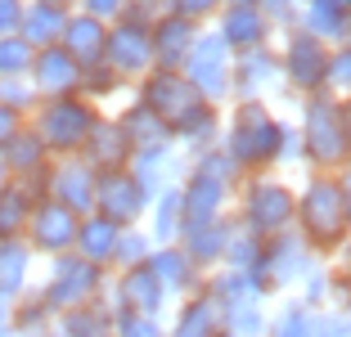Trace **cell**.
<instances>
[{"label":"cell","mask_w":351,"mask_h":337,"mask_svg":"<svg viewBox=\"0 0 351 337\" xmlns=\"http://www.w3.org/2000/svg\"><path fill=\"white\" fill-rule=\"evenodd\" d=\"M293 229L302 234V243H306L311 252L329 261V256L347 243V229H351L347 175H324V171L311 175L298 189V203H293Z\"/></svg>","instance_id":"cell-1"},{"label":"cell","mask_w":351,"mask_h":337,"mask_svg":"<svg viewBox=\"0 0 351 337\" xmlns=\"http://www.w3.org/2000/svg\"><path fill=\"white\" fill-rule=\"evenodd\" d=\"M298 144L315 171L324 175H342L351 158V117H347V99L333 95H306L302 99V122H298Z\"/></svg>","instance_id":"cell-2"},{"label":"cell","mask_w":351,"mask_h":337,"mask_svg":"<svg viewBox=\"0 0 351 337\" xmlns=\"http://www.w3.org/2000/svg\"><path fill=\"white\" fill-rule=\"evenodd\" d=\"M279 144H284V122L266 108V99H239L230 108L221 149L234 158V166L243 175L279 166Z\"/></svg>","instance_id":"cell-3"},{"label":"cell","mask_w":351,"mask_h":337,"mask_svg":"<svg viewBox=\"0 0 351 337\" xmlns=\"http://www.w3.org/2000/svg\"><path fill=\"white\" fill-rule=\"evenodd\" d=\"M95 117H99V108H95L90 99L63 95V99H41L36 103V112L27 117V126L36 131V140L45 144L50 158H73V153H82Z\"/></svg>","instance_id":"cell-4"},{"label":"cell","mask_w":351,"mask_h":337,"mask_svg":"<svg viewBox=\"0 0 351 337\" xmlns=\"http://www.w3.org/2000/svg\"><path fill=\"white\" fill-rule=\"evenodd\" d=\"M293 203H298V189H289L284 180H275L270 171H257V175H243L239 184V216L234 221L257 238H270V234H284L293 229Z\"/></svg>","instance_id":"cell-5"},{"label":"cell","mask_w":351,"mask_h":337,"mask_svg":"<svg viewBox=\"0 0 351 337\" xmlns=\"http://www.w3.org/2000/svg\"><path fill=\"white\" fill-rule=\"evenodd\" d=\"M104 288H108V270L90 266V261L77 256V252H63V256H50V275H45V284L36 288V292L45 297V306H50L54 315H63V310L99 301Z\"/></svg>","instance_id":"cell-6"},{"label":"cell","mask_w":351,"mask_h":337,"mask_svg":"<svg viewBox=\"0 0 351 337\" xmlns=\"http://www.w3.org/2000/svg\"><path fill=\"white\" fill-rule=\"evenodd\" d=\"M329 50L333 45L315 41V36H306L302 27H289V41L279 45V82H284V90L293 95H324V68H329Z\"/></svg>","instance_id":"cell-7"},{"label":"cell","mask_w":351,"mask_h":337,"mask_svg":"<svg viewBox=\"0 0 351 337\" xmlns=\"http://www.w3.org/2000/svg\"><path fill=\"white\" fill-rule=\"evenodd\" d=\"M311 261H320V256L302 243L298 229H284V234L261 238V256H257V266H252V275H257L261 292L270 297V292H284V288L298 284Z\"/></svg>","instance_id":"cell-8"},{"label":"cell","mask_w":351,"mask_h":337,"mask_svg":"<svg viewBox=\"0 0 351 337\" xmlns=\"http://www.w3.org/2000/svg\"><path fill=\"white\" fill-rule=\"evenodd\" d=\"M230 63H234V54L226 50V41H221L217 32H198V41H194V50H189L180 77H185L207 103L221 108V103L230 99Z\"/></svg>","instance_id":"cell-9"},{"label":"cell","mask_w":351,"mask_h":337,"mask_svg":"<svg viewBox=\"0 0 351 337\" xmlns=\"http://www.w3.org/2000/svg\"><path fill=\"white\" fill-rule=\"evenodd\" d=\"M149 189L135 180L131 171H99L95 175V216L113 221L117 229H131V225H145V212H149Z\"/></svg>","instance_id":"cell-10"},{"label":"cell","mask_w":351,"mask_h":337,"mask_svg":"<svg viewBox=\"0 0 351 337\" xmlns=\"http://www.w3.org/2000/svg\"><path fill=\"white\" fill-rule=\"evenodd\" d=\"M104 301H108V310L162 315L171 297H167L162 284H158V275L149 270V261H140V266H122L113 279H108V288H104Z\"/></svg>","instance_id":"cell-11"},{"label":"cell","mask_w":351,"mask_h":337,"mask_svg":"<svg viewBox=\"0 0 351 337\" xmlns=\"http://www.w3.org/2000/svg\"><path fill=\"white\" fill-rule=\"evenodd\" d=\"M104 63H108L122 82H140L145 72H154V41H149V27H145V23H131V18L108 23Z\"/></svg>","instance_id":"cell-12"},{"label":"cell","mask_w":351,"mask_h":337,"mask_svg":"<svg viewBox=\"0 0 351 337\" xmlns=\"http://www.w3.org/2000/svg\"><path fill=\"white\" fill-rule=\"evenodd\" d=\"M77 221L82 216L68 212L63 203L36 198V207L27 216V229H23V243L41 256H63V252H73V243H77Z\"/></svg>","instance_id":"cell-13"},{"label":"cell","mask_w":351,"mask_h":337,"mask_svg":"<svg viewBox=\"0 0 351 337\" xmlns=\"http://www.w3.org/2000/svg\"><path fill=\"white\" fill-rule=\"evenodd\" d=\"M95 175L99 171H90L77 153L73 158H54V162L45 166V198L63 203L77 216H90L95 212Z\"/></svg>","instance_id":"cell-14"},{"label":"cell","mask_w":351,"mask_h":337,"mask_svg":"<svg viewBox=\"0 0 351 337\" xmlns=\"http://www.w3.org/2000/svg\"><path fill=\"white\" fill-rule=\"evenodd\" d=\"M270 90H284L275 45H257V50L234 54V63H230V95L234 99H266Z\"/></svg>","instance_id":"cell-15"},{"label":"cell","mask_w":351,"mask_h":337,"mask_svg":"<svg viewBox=\"0 0 351 337\" xmlns=\"http://www.w3.org/2000/svg\"><path fill=\"white\" fill-rule=\"evenodd\" d=\"M226 333V306H221L212 288H198V292L180 297L176 319L167 324V337H221Z\"/></svg>","instance_id":"cell-16"},{"label":"cell","mask_w":351,"mask_h":337,"mask_svg":"<svg viewBox=\"0 0 351 337\" xmlns=\"http://www.w3.org/2000/svg\"><path fill=\"white\" fill-rule=\"evenodd\" d=\"M27 82H32V90H36V99H63V95H77L82 68H77L59 45H45V50L32 54Z\"/></svg>","instance_id":"cell-17"},{"label":"cell","mask_w":351,"mask_h":337,"mask_svg":"<svg viewBox=\"0 0 351 337\" xmlns=\"http://www.w3.org/2000/svg\"><path fill=\"white\" fill-rule=\"evenodd\" d=\"M226 41L230 54H243V50H257V45H270V23L257 5H221L217 14V27H212Z\"/></svg>","instance_id":"cell-18"},{"label":"cell","mask_w":351,"mask_h":337,"mask_svg":"<svg viewBox=\"0 0 351 337\" xmlns=\"http://www.w3.org/2000/svg\"><path fill=\"white\" fill-rule=\"evenodd\" d=\"M149 41H154V68L180 72L185 59H189V50H194V41H198V27L162 10L154 23H149Z\"/></svg>","instance_id":"cell-19"},{"label":"cell","mask_w":351,"mask_h":337,"mask_svg":"<svg viewBox=\"0 0 351 337\" xmlns=\"http://www.w3.org/2000/svg\"><path fill=\"white\" fill-rule=\"evenodd\" d=\"M149 270H154L158 284L167 288V297H189V292H198V288L207 284V270L198 266L180 243L154 247V252H149Z\"/></svg>","instance_id":"cell-20"},{"label":"cell","mask_w":351,"mask_h":337,"mask_svg":"<svg viewBox=\"0 0 351 337\" xmlns=\"http://www.w3.org/2000/svg\"><path fill=\"white\" fill-rule=\"evenodd\" d=\"M77 158H82L90 171H122V166H131V149H126V135H122V126H117V117H104L99 112Z\"/></svg>","instance_id":"cell-21"},{"label":"cell","mask_w":351,"mask_h":337,"mask_svg":"<svg viewBox=\"0 0 351 337\" xmlns=\"http://www.w3.org/2000/svg\"><path fill=\"white\" fill-rule=\"evenodd\" d=\"M298 27L324 45H347L351 36V0H302Z\"/></svg>","instance_id":"cell-22"},{"label":"cell","mask_w":351,"mask_h":337,"mask_svg":"<svg viewBox=\"0 0 351 337\" xmlns=\"http://www.w3.org/2000/svg\"><path fill=\"white\" fill-rule=\"evenodd\" d=\"M104 41H108V23L90 18V14H82V10L68 14V23H63V32H59V50L68 54L77 68L104 63Z\"/></svg>","instance_id":"cell-23"},{"label":"cell","mask_w":351,"mask_h":337,"mask_svg":"<svg viewBox=\"0 0 351 337\" xmlns=\"http://www.w3.org/2000/svg\"><path fill=\"white\" fill-rule=\"evenodd\" d=\"M117 126H122V135H126L131 158H149V153H167V149H176L171 131H167L149 108H140V103H126V108L117 112Z\"/></svg>","instance_id":"cell-24"},{"label":"cell","mask_w":351,"mask_h":337,"mask_svg":"<svg viewBox=\"0 0 351 337\" xmlns=\"http://www.w3.org/2000/svg\"><path fill=\"white\" fill-rule=\"evenodd\" d=\"M36 198H45V175H32V180H10L5 189H0V238H23Z\"/></svg>","instance_id":"cell-25"},{"label":"cell","mask_w":351,"mask_h":337,"mask_svg":"<svg viewBox=\"0 0 351 337\" xmlns=\"http://www.w3.org/2000/svg\"><path fill=\"white\" fill-rule=\"evenodd\" d=\"M0 158H5V166H10V180H32V175H45V166L54 162V158L45 153V144L36 140V131H32L27 122H23L19 131L5 140Z\"/></svg>","instance_id":"cell-26"},{"label":"cell","mask_w":351,"mask_h":337,"mask_svg":"<svg viewBox=\"0 0 351 337\" xmlns=\"http://www.w3.org/2000/svg\"><path fill=\"white\" fill-rule=\"evenodd\" d=\"M117 229L113 221H104V216H82L77 221V243H73V252L77 256H86L90 266H99V270H113V252H117Z\"/></svg>","instance_id":"cell-27"},{"label":"cell","mask_w":351,"mask_h":337,"mask_svg":"<svg viewBox=\"0 0 351 337\" xmlns=\"http://www.w3.org/2000/svg\"><path fill=\"white\" fill-rule=\"evenodd\" d=\"M230 225H234V216H217V221H207V225H194V229H180V247H185V252L194 256V261L207 270V275H212V270L221 266V256H226Z\"/></svg>","instance_id":"cell-28"},{"label":"cell","mask_w":351,"mask_h":337,"mask_svg":"<svg viewBox=\"0 0 351 337\" xmlns=\"http://www.w3.org/2000/svg\"><path fill=\"white\" fill-rule=\"evenodd\" d=\"M145 216H149L145 234L154 238V247L180 243V225H185V216H180V184H167V189H158Z\"/></svg>","instance_id":"cell-29"},{"label":"cell","mask_w":351,"mask_h":337,"mask_svg":"<svg viewBox=\"0 0 351 337\" xmlns=\"http://www.w3.org/2000/svg\"><path fill=\"white\" fill-rule=\"evenodd\" d=\"M185 175L212 180V184H221V189H230V194L243 184V171L234 166V158H230L221 144H203V149H194V153H189V162H185Z\"/></svg>","instance_id":"cell-30"},{"label":"cell","mask_w":351,"mask_h":337,"mask_svg":"<svg viewBox=\"0 0 351 337\" xmlns=\"http://www.w3.org/2000/svg\"><path fill=\"white\" fill-rule=\"evenodd\" d=\"M50 324H54V310L45 306V297L36 292V288H27V292H19V297L10 301L5 328H10L14 337H41Z\"/></svg>","instance_id":"cell-31"},{"label":"cell","mask_w":351,"mask_h":337,"mask_svg":"<svg viewBox=\"0 0 351 337\" xmlns=\"http://www.w3.org/2000/svg\"><path fill=\"white\" fill-rule=\"evenodd\" d=\"M32 247L23 238H0V297L14 301L19 292H27V279H32Z\"/></svg>","instance_id":"cell-32"},{"label":"cell","mask_w":351,"mask_h":337,"mask_svg":"<svg viewBox=\"0 0 351 337\" xmlns=\"http://www.w3.org/2000/svg\"><path fill=\"white\" fill-rule=\"evenodd\" d=\"M54 328H59V337H113V310H108V301L99 297L90 306L54 315Z\"/></svg>","instance_id":"cell-33"},{"label":"cell","mask_w":351,"mask_h":337,"mask_svg":"<svg viewBox=\"0 0 351 337\" xmlns=\"http://www.w3.org/2000/svg\"><path fill=\"white\" fill-rule=\"evenodd\" d=\"M63 23H68V14H63V10H50V5H23L19 36L32 45V50H45V45H59Z\"/></svg>","instance_id":"cell-34"},{"label":"cell","mask_w":351,"mask_h":337,"mask_svg":"<svg viewBox=\"0 0 351 337\" xmlns=\"http://www.w3.org/2000/svg\"><path fill=\"white\" fill-rule=\"evenodd\" d=\"M207 288H212V297H217L221 306H243V301H261V284L252 270H212L207 275Z\"/></svg>","instance_id":"cell-35"},{"label":"cell","mask_w":351,"mask_h":337,"mask_svg":"<svg viewBox=\"0 0 351 337\" xmlns=\"http://www.w3.org/2000/svg\"><path fill=\"white\" fill-rule=\"evenodd\" d=\"M298 284H302L298 301L306 310H329L333 306V270H329V261H311L306 275H302Z\"/></svg>","instance_id":"cell-36"},{"label":"cell","mask_w":351,"mask_h":337,"mask_svg":"<svg viewBox=\"0 0 351 337\" xmlns=\"http://www.w3.org/2000/svg\"><path fill=\"white\" fill-rule=\"evenodd\" d=\"M257 256H261V238L257 234H248L243 225H230V238H226V256H221V266L226 270H252L257 266ZM217 266V270H221Z\"/></svg>","instance_id":"cell-37"},{"label":"cell","mask_w":351,"mask_h":337,"mask_svg":"<svg viewBox=\"0 0 351 337\" xmlns=\"http://www.w3.org/2000/svg\"><path fill=\"white\" fill-rule=\"evenodd\" d=\"M270 315L261 301H243V306H226V337H266Z\"/></svg>","instance_id":"cell-38"},{"label":"cell","mask_w":351,"mask_h":337,"mask_svg":"<svg viewBox=\"0 0 351 337\" xmlns=\"http://www.w3.org/2000/svg\"><path fill=\"white\" fill-rule=\"evenodd\" d=\"M122 77H117L113 68H108V63H95V68H82V86H77V95H82V99H90L95 108H99L104 99H108V95H117L122 90Z\"/></svg>","instance_id":"cell-39"},{"label":"cell","mask_w":351,"mask_h":337,"mask_svg":"<svg viewBox=\"0 0 351 337\" xmlns=\"http://www.w3.org/2000/svg\"><path fill=\"white\" fill-rule=\"evenodd\" d=\"M149 252H154V238L145 234V225H131V229H122V234H117L113 270H122V266H140V261H149Z\"/></svg>","instance_id":"cell-40"},{"label":"cell","mask_w":351,"mask_h":337,"mask_svg":"<svg viewBox=\"0 0 351 337\" xmlns=\"http://www.w3.org/2000/svg\"><path fill=\"white\" fill-rule=\"evenodd\" d=\"M311 319H315V310H306L302 301H289L279 315H270L266 337H311Z\"/></svg>","instance_id":"cell-41"},{"label":"cell","mask_w":351,"mask_h":337,"mask_svg":"<svg viewBox=\"0 0 351 337\" xmlns=\"http://www.w3.org/2000/svg\"><path fill=\"white\" fill-rule=\"evenodd\" d=\"M113 337H167V324H162V315L113 310Z\"/></svg>","instance_id":"cell-42"},{"label":"cell","mask_w":351,"mask_h":337,"mask_svg":"<svg viewBox=\"0 0 351 337\" xmlns=\"http://www.w3.org/2000/svg\"><path fill=\"white\" fill-rule=\"evenodd\" d=\"M0 103H5V108H14L19 117H32L41 99H36V90H32L27 77H0Z\"/></svg>","instance_id":"cell-43"},{"label":"cell","mask_w":351,"mask_h":337,"mask_svg":"<svg viewBox=\"0 0 351 337\" xmlns=\"http://www.w3.org/2000/svg\"><path fill=\"white\" fill-rule=\"evenodd\" d=\"M347 86H351V50L347 45H333L329 50V68H324V95L347 99Z\"/></svg>","instance_id":"cell-44"},{"label":"cell","mask_w":351,"mask_h":337,"mask_svg":"<svg viewBox=\"0 0 351 337\" xmlns=\"http://www.w3.org/2000/svg\"><path fill=\"white\" fill-rule=\"evenodd\" d=\"M32 54L36 50L23 36H0V77H27Z\"/></svg>","instance_id":"cell-45"},{"label":"cell","mask_w":351,"mask_h":337,"mask_svg":"<svg viewBox=\"0 0 351 337\" xmlns=\"http://www.w3.org/2000/svg\"><path fill=\"white\" fill-rule=\"evenodd\" d=\"M167 14L194 23V27H203L207 18H217V14H221V0H167Z\"/></svg>","instance_id":"cell-46"},{"label":"cell","mask_w":351,"mask_h":337,"mask_svg":"<svg viewBox=\"0 0 351 337\" xmlns=\"http://www.w3.org/2000/svg\"><path fill=\"white\" fill-rule=\"evenodd\" d=\"M261 14H266L270 27H298V5L302 0H252Z\"/></svg>","instance_id":"cell-47"},{"label":"cell","mask_w":351,"mask_h":337,"mask_svg":"<svg viewBox=\"0 0 351 337\" xmlns=\"http://www.w3.org/2000/svg\"><path fill=\"white\" fill-rule=\"evenodd\" d=\"M311 337H351L347 333V310H315Z\"/></svg>","instance_id":"cell-48"},{"label":"cell","mask_w":351,"mask_h":337,"mask_svg":"<svg viewBox=\"0 0 351 337\" xmlns=\"http://www.w3.org/2000/svg\"><path fill=\"white\" fill-rule=\"evenodd\" d=\"M77 5H82V14H90V18H99V23H117L126 0H77Z\"/></svg>","instance_id":"cell-49"},{"label":"cell","mask_w":351,"mask_h":337,"mask_svg":"<svg viewBox=\"0 0 351 337\" xmlns=\"http://www.w3.org/2000/svg\"><path fill=\"white\" fill-rule=\"evenodd\" d=\"M23 0H0V36H19Z\"/></svg>","instance_id":"cell-50"},{"label":"cell","mask_w":351,"mask_h":337,"mask_svg":"<svg viewBox=\"0 0 351 337\" xmlns=\"http://www.w3.org/2000/svg\"><path fill=\"white\" fill-rule=\"evenodd\" d=\"M23 122H27V117H19L14 108H5V103H0V149H5V140H10V135L19 131Z\"/></svg>","instance_id":"cell-51"},{"label":"cell","mask_w":351,"mask_h":337,"mask_svg":"<svg viewBox=\"0 0 351 337\" xmlns=\"http://www.w3.org/2000/svg\"><path fill=\"white\" fill-rule=\"evenodd\" d=\"M32 5H50V10H63V14H73L77 0H32Z\"/></svg>","instance_id":"cell-52"},{"label":"cell","mask_w":351,"mask_h":337,"mask_svg":"<svg viewBox=\"0 0 351 337\" xmlns=\"http://www.w3.org/2000/svg\"><path fill=\"white\" fill-rule=\"evenodd\" d=\"M10 184V166H5V158H0V189Z\"/></svg>","instance_id":"cell-53"},{"label":"cell","mask_w":351,"mask_h":337,"mask_svg":"<svg viewBox=\"0 0 351 337\" xmlns=\"http://www.w3.org/2000/svg\"><path fill=\"white\" fill-rule=\"evenodd\" d=\"M5 315H10V301H5V297H0V324H5Z\"/></svg>","instance_id":"cell-54"},{"label":"cell","mask_w":351,"mask_h":337,"mask_svg":"<svg viewBox=\"0 0 351 337\" xmlns=\"http://www.w3.org/2000/svg\"><path fill=\"white\" fill-rule=\"evenodd\" d=\"M41 337H59V328H54V324H50V328H45V333H41Z\"/></svg>","instance_id":"cell-55"},{"label":"cell","mask_w":351,"mask_h":337,"mask_svg":"<svg viewBox=\"0 0 351 337\" xmlns=\"http://www.w3.org/2000/svg\"><path fill=\"white\" fill-rule=\"evenodd\" d=\"M221 5H252V0H221Z\"/></svg>","instance_id":"cell-56"},{"label":"cell","mask_w":351,"mask_h":337,"mask_svg":"<svg viewBox=\"0 0 351 337\" xmlns=\"http://www.w3.org/2000/svg\"><path fill=\"white\" fill-rule=\"evenodd\" d=\"M0 337H14V333H10V328H5V324H0Z\"/></svg>","instance_id":"cell-57"}]
</instances>
